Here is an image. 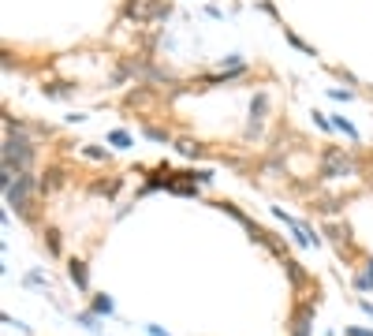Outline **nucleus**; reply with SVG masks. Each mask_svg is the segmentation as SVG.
<instances>
[{"mask_svg":"<svg viewBox=\"0 0 373 336\" xmlns=\"http://www.w3.org/2000/svg\"><path fill=\"white\" fill-rule=\"evenodd\" d=\"M34 165V142L26 139V127H4V172H30Z\"/></svg>","mask_w":373,"mask_h":336,"instance_id":"1","label":"nucleus"},{"mask_svg":"<svg viewBox=\"0 0 373 336\" xmlns=\"http://www.w3.org/2000/svg\"><path fill=\"white\" fill-rule=\"evenodd\" d=\"M321 176H325V179H347V176H359V161H354L347 150L329 146V150L321 153Z\"/></svg>","mask_w":373,"mask_h":336,"instance_id":"2","label":"nucleus"},{"mask_svg":"<svg viewBox=\"0 0 373 336\" xmlns=\"http://www.w3.org/2000/svg\"><path fill=\"white\" fill-rule=\"evenodd\" d=\"M168 12H172V4L168 0H127L123 4V15L127 19H134V23H157V19H168Z\"/></svg>","mask_w":373,"mask_h":336,"instance_id":"3","label":"nucleus"},{"mask_svg":"<svg viewBox=\"0 0 373 336\" xmlns=\"http://www.w3.org/2000/svg\"><path fill=\"white\" fill-rule=\"evenodd\" d=\"M71 280H75V284L83 288V292L90 288V277H86V266H83V261H71Z\"/></svg>","mask_w":373,"mask_h":336,"instance_id":"4","label":"nucleus"},{"mask_svg":"<svg viewBox=\"0 0 373 336\" xmlns=\"http://www.w3.org/2000/svg\"><path fill=\"white\" fill-rule=\"evenodd\" d=\"M354 284H359V288H362V292H370V288H373V261H370V266H366V269H362V273H359V277H354Z\"/></svg>","mask_w":373,"mask_h":336,"instance_id":"5","label":"nucleus"},{"mask_svg":"<svg viewBox=\"0 0 373 336\" xmlns=\"http://www.w3.org/2000/svg\"><path fill=\"white\" fill-rule=\"evenodd\" d=\"M332 127H336V131H343L351 142H359V131H354V127H351L347 120H343V116H336V120H332Z\"/></svg>","mask_w":373,"mask_h":336,"instance_id":"6","label":"nucleus"},{"mask_svg":"<svg viewBox=\"0 0 373 336\" xmlns=\"http://www.w3.org/2000/svg\"><path fill=\"white\" fill-rule=\"evenodd\" d=\"M45 94H49V97H57V101H63V97H71V90L63 86V83H52V86H45Z\"/></svg>","mask_w":373,"mask_h":336,"instance_id":"7","label":"nucleus"},{"mask_svg":"<svg viewBox=\"0 0 373 336\" xmlns=\"http://www.w3.org/2000/svg\"><path fill=\"white\" fill-rule=\"evenodd\" d=\"M108 142L120 146V150H127V146H131V135H127V131H112V135H108Z\"/></svg>","mask_w":373,"mask_h":336,"instance_id":"8","label":"nucleus"},{"mask_svg":"<svg viewBox=\"0 0 373 336\" xmlns=\"http://www.w3.org/2000/svg\"><path fill=\"white\" fill-rule=\"evenodd\" d=\"M94 314H112V299H108V295H97V299H94Z\"/></svg>","mask_w":373,"mask_h":336,"instance_id":"9","label":"nucleus"},{"mask_svg":"<svg viewBox=\"0 0 373 336\" xmlns=\"http://www.w3.org/2000/svg\"><path fill=\"white\" fill-rule=\"evenodd\" d=\"M284 34H288V41H291V45H295V49H303V52H306V57H314V49H310V45H306L303 38H299V34H291V30H284Z\"/></svg>","mask_w":373,"mask_h":336,"instance_id":"10","label":"nucleus"},{"mask_svg":"<svg viewBox=\"0 0 373 336\" xmlns=\"http://www.w3.org/2000/svg\"><path fill=\"white\" fill-rule=\"evenodd\" d=\"M145 135H150L153 142H168V131H161V127H145Z\"/></svg>","mask_w":373,"mask_h":336,"instance_id":"11","label":"nucleus"},{"mask_svg":"<svg viewBox=\"0 0 373 336\" xmlns=\"http://www.w3.org/2000/svg\"><path fill=\"white\" fill-rule=\"evenodd\" d=\"M83 153H86L90 161H101L105 157V150H97V146H83Z\"/></svg>","mask_w":373,"mask_h":336,"instance_id":"12","label":"nucleus"},{"mask_svg":"<svg viewBox=\"0 0 373 336\" xmlns=\"http://www.w3.org/2000/svg\"><path fill=\"white\" fill-rule=\"evenodd\" d=\"M49 250L60 254V235H57V232H49Z\"/></svg>","mask_w":373,"mask_h":336,"instance_id":"13","label":"nucleus"},{"mask_svg":"<svg viewBox=\"0 0 373 336\" xmlns=\"http://www.w3.org/2000/svg\"><path fill=\"white\" fill-rule=\"evenodd\" d=\"M347 336H373V329H347Z\"/></svg>","mask_w":373,"mask_h":336,"instance_id":"14","label":"nucleus"},{"mask_svg":"<svg viewBox=\"0 0 373 336\" xmlns=\"http://www.w3.org/2000/svg\"><path fill=\"white\" fill-rule=\"evenodd\" d=\"M370 184H373V176H370Z\"/></svg>","mask_w":373,"mask_h":336,"instance_id":"15","label":"nucleus"}]
</instances>
